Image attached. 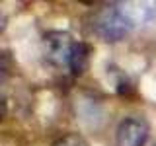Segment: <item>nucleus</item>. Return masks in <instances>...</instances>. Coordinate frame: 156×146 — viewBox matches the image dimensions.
I'll use <instances>...</instances> for the list:
<instances>
[{"instance_id":"nucleus-1","label":"nucleus","mask_w":156,"mask_h":146,"mask_svg":"<svg viewBox=\"0 0 156 146\" xmlns=\"http://www.w3.org/2000/svg\"><path fill=\"white\" fill-rule=\"evenodd\" d=\"M133 19L129 18V14L125 12V8H119V6H105L101 8L100 12L96 14L94 18V27L96 35L101 37L104 41H109V43H115V41H121L127 33L133 29Z\"/></svg>"},{"instance_id":"nucleus-2","label":"nucleus","mask_w":156,"mask_h":146,"mask_svg":"<svg viewBox=\"0 0 156 146\" xmlns=\"http://www.w3.org/2000/svg\"><path fill=\"white\" fill-rule=\"evenodd\" d=\"M150 134L148 121L140 115H129L117 125V146H144Z\"/></svg>"},{"instance_id":"nucleus-3","label":"nucleus","mask_w":156,"mask_h":146,"mask_svg":"<svg viewBox=\"0 0 156 146\" xmlns=\"http://www.w3.org/2000/svg\"><path fill=\"white\" fill-rule=\"evenodd\" d=\"M74 41L66 31H49L43 37V51L53 64H68Z\"/></svg>"},{"instance_id":"nucleus-4","label":"nucleus","mask_w":156,"mask_h":146,"mask_svg":"<svg viewBox=\"0 0 156 146\" xmlns=\"http://www.w3.org/2000/svg\"><path fill=\"white\" fill-rule=\"evenodd\" d=\"M88 62H90V47L82 41L74 43L70 58H68V66H70L72 74H76V76L84 74V70L88 68Z\"/></svg>"},{"instance_id":"nucleus-5","label":"nucleus","mask_w":156,"mask_h":146,"mask_svg":"<svg viewBox=\"0 0 156 146\" xmlns=\"http://www.w3.org/2000/svg\"><path fill=\"white\" fill-rule=\"evenodd\" d=\"M53 146H88V142L82 138L80 134L70 133V134H65V136H61L58 140H55Z\"/></svg>"}]
</instances>
